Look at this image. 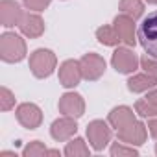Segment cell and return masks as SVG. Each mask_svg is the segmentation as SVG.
I'll return each instance as SVG.
<instances>
[{
	"instance_id": "83f0119b",
	"label": "cell",
	"mask_w": 157,
	"mask_h": 157,
	"mask_svg": "<svg viewBox=\"0 0 157 157\" xmlns=\"http://www.w3.org/2000/svg\"><path fill=\"white\" fill-rule=\"evenodd\" d=\"M0 155H15V151H2Z\"/></svg>"
},
{
	"instance_id": "52a82bcc",
	"label": "cell",
	"mask_w": 157,
	"mask_h": 157,
	"mask_svg": "<svg viewBox=\"0 0 157 157\" xmlns=\"http://www.w3.org/2000/svg\"><path fill=\"white\" fill-rule=\"evenodd\" d=\"M15 115H17L19 124L22 128H26V129H37L41 126V122H43V111H41V107L35 105V104H32V102L21 104L17 107Z\"/></svg>"
},
{
	"instance_id": "6da1fadb",
	"label": "cell",
	"mask_w": 157,
	"mask_h": 157,
	"mask_svg": "<svg viewBox=\"0 0 157 157\" xmlns=\"http://www.w3.org/2000/svg\"><path fill=\"white\" fill-rule=\"evenodd\" d=\"M0 57L6 63H19L26 57V43L19 33L6 32L0 35Z\"/></svg>"
},
{
	"instance_id": "cb8c5ba5",
	"label": "cell",
	"mask_w": 157,
	"mask_h": 157,
	"mask_svg": "<svg viewBox=\"0 0 157 157\" xmlns=\"http://www.w3.org/2000/svg\"><path fill=\"white\" fill-rule=\"evenodd\" d=\"M52 0H22V4L30 10V11H44L50 6Z\"/></svg>"
},
{
	"instance_id": "4316f807",
	"label": "cell",
	"mask_w": 157,
	"mask_h": 157,
	"mask_svg": "<svg viewBox=\"0 0 157 157\" xmlns=\"http://www.w3.org/2000/svg\"><path fill=\"white\" fill-rule=\"evenodd\" d=\"M148 98H151V100H155V102H157V87H155V89H151V91H148Z\"/></svg>"
},
{
	"instance_id": "2e32d148",
	"label": "cell",
	"mask_w": 157,
	"mask_h": 157,
	"mask_svg": "<svg viewBox=\"0 0 157 157\" xmlns=\"http://www.w3.org/2000/svg\"><path fill=\"white\" fill-rule=\"evenodd\" d=\"M157 87V76L153 74H133L128 80V89L129 93H148Z\"/></svg>"
},
{
	"instance_id": "484cf974",
	"label": "cell",
	"mask_w": 157,
	"mask_h": 157,
	"mask_svg": "<svg viewBox=\"0 0 157 157\" xmlns=\"http://www.w3.org/2000/svg\"><path fill=\"white\" fill-rule=\"evenodd\" d=\"M148 131H150V135L157 140V118L151 117V118L148 120Z\"/></svg>"
},
{
	"instance_id": "7402d4cb",
	"label": "cell",
	"mask_w": 157,
	"mask_h": 157,
	"mask_svg": "<svg viewBox=\"0 0 157 157\" xmlns=\"http://www.w3.org/2000/svg\"><path fill=\"white\" fill-rule=\"evenodd\" d=\"M22 155H24V157H39V155H48V148H46L41 140H32L28 146H24Z\"/></svg>"
},
{
	"instance_id": "603a6c76",
	"label": "cell",
	"mask_w": 157,
	"mask_h": 157,
	"mask_svg": "<svg viewBox=\"0 0 157 157\" xmlns=\"http://www.w3.org/2000/svg\"><path fill=\"white\" fill-rule=\"evenodd\" d=\"M13 107H15V94L8 87H2V89H0V109H2V111H10Z\"/></svg>"
},
{
	"instance_id": "ac0fdd59",
	"label": "cell",
	"mask_w": 157,
	"mask_h": 157,
	"mask_svg": "<svg viewBox=\"0 0 157 157\" xmlns=\"http://www.w3.org/2000/svg\"><path fill=\"white\" fill-rule=\"evenodd\" d=\"M118 10L124 13V15H129L131 19H140L142 13H144V2L142 0H120L118 4Z\"/></svg>"
},
{
	"instance_id": "30bf717a",
	"label": "cell",
	"mask_w": 157,
	"mask_h": 157,
	"mask_svg": "<svg viewBox=\"0 0 157 157\" xmlns=\"http://www.w3.org/2000/svg\"><path fill=\"white\" fill-rule=\"evenodd\" d=\"M59 113L67 115V117H74V118H80L85 113V100L82 94L78 93H65L59 98Z\"/></svg>"
},
{
	"instance_id": "277c9868",
	"label": "cell",
	"mask_w": 157,
	"mask_h": 157,
	"mask_svg": "<svg viewBox=\"0 0 157 157\" xmlns=\"http://www.w3.org/2000/svg\"><path fill=\"white\" fill-rule=\"evenodd\" d=\"M109 126L111 124H107L104 120H93V122H89V126H87V139H89V144L96 151H102L111 142L113 131H111Z\"/></svg>"
},
{
	"instance_id": "4fadbf2b",
	"label": "cell",
	"mask_w": 157,
	"mask_h": 157,
	"mask_svg": "<svg viewBox=\"0 0 157 157\" xmlns=\"http://www.w3.org/2000/svg\"><path fill=\"white\" fill-rule=\"evenodd\" d=\"M22 17H24V11L19 2H15V0H2L0 2V22H2V26L6 28L19 26Z\"/></svg>"
},
{
	"instance_id": "7c38bea8",
	"label": "cell",
	"mask_w": 157,
	"mask_h": 157,
	"mask_svg": "<svg viewBox=\"0 0 157 157\" xmlns=\"http://www.w3.org/2000/svg\"><path fill=\"white\" fill-rule=\"evenodd\" d=\"M76 131H78L76 118L74 117H67V115H63L61 118L54 120L52 126H50V135L57 142H65V140L72 139L76 135Z\"/></svg>"
},
{
	"instance_id": "ffe728a7",
	"label": "cell",
	"mask_w": 157,
	"mask_h": 157,
	"mask_svg": "<svg viewBox=\"0 0 157 157\" xmlns=\"http://www.w3.org/2000/svg\"><path fill=\"white\" fill-rule=\"evenodd\" d=\"M135 113L142 118H151V117H157V102L151 100V98H142V100H137L135 104Z\"/></svg>"
},
{
	"instance_id": "d6986e66",
	"label": "cell",
	"mask_w": 157,
	"mask_h": 157,
	"mask_svg": "<svg viewBox=\"0 0 157 157\" xmlns=\"http://www.w3.org/2000/svg\"><path fill=\"white\" fill-rule=\"evenodd\" d=\"M89 146L85 144V140L82 137H76V139H70V142H67L65 146V155L67 157H85L89 155Z\"/></svg>"
},
{
	"instance_id": "8992f818",
	"label": "cell",
	"mask_w": 157,
	"mask_h": 157,
	"mask_svg": "<svg viewBox=\"0 0 157 157\" xmlns=\"http://www.w3.org/2000/svg\"><path fill=\"white\" fill-rule=\"evenodd\" d=\"M80 65H82V72H83V80H87V82L100 80L105 72V59L94 52L85 54L80 59Z\"/></svg>"
},
{
	"instance_id": "ba28073f",
	"label": "cell",
	"mask_w": 157,
	"mask_h": 157,
	"mask_svg": "<svg viewBox=\"0 0 157 157\" xmlns=\"http://www.w3.org/2000/svg\"><path fill=\"white\" fill-rule=\"evenodd\" d=\"M83 78V72H82V65L80 61L76 59H67L61 63L59 67V83L67 89H72L76 85H80Z\"/></svg>"
},
{
	"instance_id": "44dd1931",
	"label": "cell",
	"mask_w": 157,
	"mask_h": 157,
	"mask_svg": "<svg viewBox=\"0 0 157 157\" xmlns=\"http://www.w3.org/2000/svg\"><path fill=\"white\" fill-rule=\"evenodd\" d=\"M109 151H111L113 157H131V155L135 157V155H139V150L131 144L126 146V142H115Z\"/></svg>"
},
{
	"instance_id": "f1b7e54d",
	"label": "cell",
	"mask_w": 157,
	"mask_h": 157,
	"mask_svg": "<svg viewBox=\"0 0 157 157\" xmlns=\"http://www.w3.org/2000/svg\"><path fill=\"white\" fill-rule=\"evenodd\" d=\"M144 2H148V4H153V6H157V0H144Z\"/></svg>"
},
{
	"instance_id": "3957f363",
	"label": "cell",
	"mask_w": 157,
	"mask_h": 157,
	"mask_svg": "<svg viewBox=\"0 0 157 157\" xmlns=\"http://www.w3.org/2000/svg\"><path fill=\"white\" fill-rule=\"evenodd\" d=\"M56 65H57V57L48 48H37L35 52L30 54V70L39 80L48 78L56 70Z\"/></svg>"
},
{
	"instance_id": "e0dca14e",
	"label": "cell",
	"mask_w": 157,
	"mask_h": 157,
	"mask_svg": "<svg viewBox=\"0 0 157 157\" xmlns=\"http://www.w3.org/2000/svg\"><path fill=\"white\" fill-rule=\"evenodd\" d=\"M96 39L104 46H117L118 43H122L118 33H117V30L113 26H100L96 30Z\"/></svg>"
},
{
	"instance_id": "5bb4252c",
	"label": "cell",
	"mask_w": 157,
	"mask_h": 157,
	"mask_svg": "<svg viewBox=\"0 0 157 157\" xmlns=\"http://www.w3.org/2000/svg\"><path fill=\"white\" fill-rule=\"evenodd\" d=\"M19 28H21L22 35H26L30 39H37V37H41L44 33V21H43V17L39 13L28 11V13H24Z\"/></svg>"
},
{
	"instance_id": "8fae6325",
	"label": "cell",
	"mask_w": 157,
	"mask_h": 157,
	"mask_svg": "<svg viewBox=\"0 0 157 157\" xmlns=\"http://www.w3.org/2000/svg\"><path fill=\"white\" fill-rule=\"evenodd\" d=\"M113 28L117 30L120 41L126 46H135L137 44V33H135V19H131L129 15H117L113 21Z\"/></svg>"
},
{
	"instance_id": "9c48e42d",
	"label": "cell",
	"mask_w": 157,
	"mask_h": 157,
	"mask_svg": "<svg viewBox=\"0 0 157 157\" xmlns=\"http://www.w3.org/2000/svg\"><path fill=\"white\" fill-rule=\"evenodd\" d=\"M117 137H118L120 142H126V144H131V146H140V144L146 142L148 126L142 124L140 120H135L129 126H126L124 129L117 131Z\"/></svg>"
},
{
	"instance_id": "5b68a950",
	"label": "cell",
	"mask_w": 157,
	"mask_h": 157,
	"mask_svg": "<svg viewBox=\"0 0 157 157\" xmlns=\"http://www.w3.org/2000/svg\"><path fill=\"white\" fill-rule=\"evenodd\" d=\"M111 65L117 72L120 74H133L139 65H140V59L137 57V54L129 48H124V46H118L115 52H113V57H111Z\"/></svg>"
},
{
	"instance_id": "d4e9b609",
	"label": "cell",
	"mask_w": 157,
	"mask_h": 157,
	"mask_svg": "<svg viewBox=\"0 0 157 157\" xmlns=\"http://www.w3.org/2000/svg\"><path fill=\"white\" fill-rule=\"evenodd\" d=\"M140 67L144 68V72L157 76V57H151V56H144V57L140 59Z\"/></svg>"
},
{
	"instance_id": "f546056e",
	"label": "cell",
	"mask_w": 157,
	"mask_h": 157,
	"mask_svg": "<svg viewBox=\"0 0 157 157\" xmlns=\"http://www.w3.org/2000/svg\"><path fill=\"white\" fill-rule=\"evenodd\" d=\"M155 153H157V144H155Z\"/></svg>"
},
{
	"instance_id": "7a4b0ae2",
	"label": "cell",
	"mask_w": 157,
	"mask_h": 157,
	"mask_svg": "<svg viewBox=\"0 0 157 157\" xmlns=\"http://www.w3.org/2000/svg\"><path fill=\"white\" fill-rule=\"evenodd\" d=\"M137 39L148 56L157 57V10L142 19L137 30Z\"/></svg>"
},
{
	"instance_id": "9a60e30c",
	"label": "cell",
	"mask_w": 157,
	"mask_h": 157,
	"mask_svg": "<svg viewBox=\"0 0 157 157\" xmlns=\"http://www.w3.org/2000/svg\"><path fill=\"white\" fill-rule=\"evenodd\" d=\"M135 120H137V118H135V113H133V109L128 107V105H118V107H115V109L109 113V117H107V122H109L111 128H115L117 131L124 129L126 126H129V124L135 122Z\"/></svg>"
}]
</instances>
